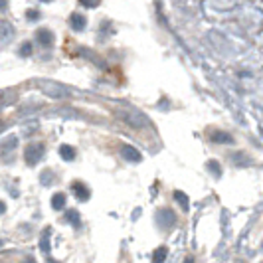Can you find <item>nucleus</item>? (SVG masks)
Masks as SVG:
<instances>
[{
    "label": "nucleus",
    "instance_id": "nucleus-17",
    "mask_svg": "<svg viewBox=\"0 0 263 263\" xmlns=\"http://www.w3.org/2000/svg\"><path fill=\"white\" fill-rule=\"evenodd\" d=\"M208 171H210L216 178H220V176H222V166H220V162H218V160H208Z\"/></svg>",
    "mask_w": 263,
    "mask_h": 263
},
{
    "label": "nucleus",
    "instance_id": "nucleus-1",
    "mask_svg": "<svg viewBox=\"0 0 263 263\" xmlns=\"http://www.w3.org/2000/svg\"><path fill=\"white\" fill-rule=\"evenodd\" d=\"M42 158H44V145L34 143V145L26 146V151H24V160H26L28 166H36Z\"/></svg>",
    "mask_w": 263,
    "mask_h": 263
},
{
    "label": "nucleus",
    "instance_id": "nucleus-27",
    "mask_svg": "<svg viewBox=\"0 0 263 263\" xmlns=\"http://www.w3.org/2000/svg\"><path fill=\"white\" fill-rule=\"evenodd\" d=\"M48 263H60V261H52V259H50V261H48Z\"/></svg>",
    "mask_w": 263,
    "mask_h": 263
},
{
    "label": "nucleus",
    "instance_id": "nucleus-24",
    "mask_svg": "<svg viewBox=\"0 0 263 263\" xmlns=\"http://www.w3.org/2000/svg\"><path fill=\"white\" fill-rule=\"evenodd\" d=\"M4 212H6V204L0 200V214H4Z\"/></svg>",
    "mask_w": 263,
    "mask_h": 263
},
{
    "label": "nucleus",
    "instance_id": "nucleus-8",
    "mask_svg": "<svg viewBox=\"0 0 263 263\" xmlns=\"http://www.w3.org/2000/svg\"><path fill=\"white\" fill-rule=\"evenodd\" d=\"M71 192H73V194L78 196V200H81V202L89 200V196H91L89 188L83 184V182H73V184H71Z\"/></svg>",
    "mask_w": 263,
    "mask_h": 263
},
{
    "label": "nucleus",
    "instance_id": "nucleus-13",
    "mask_svg": "<svg viewBox=\"0 0 263 263\" xmlns=\"http://www.w3.org/2000/svg\"><path fill=\"white\" fill-rule=\"evenodd\" d=\"M85 24H87L85 16H81V14H73V16H71V28H73L76 32L83 30V28H85Z\"/></svg>",
    "mask_w": 263,
    "mask_h": 263
},
{
    "label": "nucleus",
    "instance_id": "nucleus-25",
    "mask_svg": "<svg viewBox=\"0 0 263 263\" xmlns=\"http://www.w3.org/2000/svg\"><path fill=\"white\" fill-rule=\"evenodd\" d=\"M26 263H36V259H32V257H28V261Z\"/></svg>",
    "mask_w": 263,
    "mask_h": 263
},
{
    "label": "nucleus",
    "instance_id": "nucleus-19",
    "mask_svg": "<svg viewBox=\"0 0 263 263\" xmlns=\"http://www.w3.org/2000/svg\"><path fill=\"white\" fill-rule=\"evenodd\" d=\"M32 53V44L26 42V44H22V50H20V55H30Z\"/></svg>",
    "mask_w": 263,
    "mask_h": 263
},
{
    "label": "nucleus",
    "instance_id": "nucleus-22",
    "mask_svg": "<svg viewBox=\"0 0 263 263\" xmlns=\"http://www.w3.org/2000/svg\"><path fill=\"white\" fill-rule=\"evenodd\" d=\"M26 18H28V20H32V22H34V20H38V18H40L38 10H28V12H26Z\"/></svg>",
    "mask_w": 263,
    "mask_h": 263
},
{
    "label": "nucleus",
    "instance_id": "nucleus-7",
    "mask_svg": "<svg viewBox=\"0 0 263 263\" xmlns=\"http://www.w3.org/2000/svg\"><path fill=\"white\" fill-rule=\"evenodd\" d=\"M210 139L212 143H218V145H234V137L224 131H214L210 135Z\"/></svg>",
    "mask_w": 263,
    "mask_h": 263
},
{
    "label": "nucleus",
    "instance_id": "nucleus-6",
    "mask_svg": "<svg viewBox=\"0 0 263 263\" xmlns=\"http://www.w3.org/2000/svg\"><path fill=\"white\" fill-rule=\"evenodd\" d=\"M121 155H123L125 160H129V162H141V160H143V155L139 153V148H135V146H131V145L123 146V148H121Z\"/></svg>",
    "mask_w": 263,
    "mask_h": 263
},
{
    "label": "nucleus",
    "instance_id": "nucleus-3",
    "mask_svg": "<svg viewBox=\"0 0 263 263\" xmlns=\"http://www.w3.org/2000/svg\"><path fill=\"white\" fill-rule=\"evenodd\" d=\"M157 224L158 228H162V230H171L172 226L176 224V214L168 208H162V210L157 212Z\"/></svg>",
    "mask_w": 263,
    "mask_h": 263
},
{
    "label": "nucleus",
    "instance_id": "nucleus-26",
    "mask_svg": "<svg viewBox=\"0 0 263 263\" xmlns=\"http://www.w3.org/2000/svg\"><path fill=\"white\" fill-rule=\"evenodd\" d=\"M184 263H194V261H192V259H190V257H188V259H186Z\"/></svg>",
    "mask_w": 263,
    "mask_h": 263
},
{
    "label": "nucleus",
    "instance_id": "nucleus-12",
    "mask_svg": "<svg viewBox=\"0 0 263 263\" xmlns=\"http://www.w3.org/2000/svg\"><path fill=\"white\" fill-rule=\"evenodd\" d=\"M60 157L64 158V160H73L76 158V148L73 146H69V145H62L60 146Z\"/></svg>",
    "mask_w": 263,
    "mask_h": 263
},
{
    "label": "nucleus",
    "instance_id": "nucleus-16",
    "mask_svg": "<svg viewBox=\"0 0 263 263\" xmlns=\"http://www.w3.org/2000/svg\"><path fill=\"white\" fill-rule=\"evenodd\" d=\"M166 253H168L166 248H158V250H155V253H153V263H164Z\"/></svg>",
    "mask_w": 263,
    "mask_h": 263
},
{
    "label": "nucleus",
    "instance_id": "nucleus-18",
    "mask_svg": "<svg viewBox=\"0 0 263 263\" xmlns=\"http://www.w3.org/2000/svg\"><path fill=\"white\" fill-rule=\"evenodd\" d=\"M10 32H14L12 26H8V24H2V26H0V40L8 38V36H10Z\"/></svg>",
    "mask_w": 263,
    "mask_h": 263
},
{
    "label": "nucleus",
    "instance_id": "nucleus-21",
    "mask_svg": "<svg viewBox=\"0 0 263 263\" xmlns=\"http://www.w3.org/2000/svg\"><path fill=\"white\" fill-rule=\"evenodd\" d=\"M83 6H87V8H95L97 4H99V0H79Z\"/></svg>",
    "mask_w": 263,
    "mask_h": 263
},
{
    "label": "nucleus",
    "instance_id": "nucleus-10",
    "mask_svg": "<svg viewBox=\"0 0 263 263\" xmlns=\"http://www.w3.org/2000/svg\"><path fill=\"white\" fill-rule=\"evenodd\" d=\"M38 42L44 46V48H50L53 44V34L50 32V30H38Z\"/></svg>",
    "mask_w": 263,
    "mask_h": 263
},
{
    "label": "nucleus",
    "instance_id": "nucleus-28",
    "mask_svg": "<svg viewBox=\"0 0 263 263\" xmlns=\"http://www.w3.org/2000/svg\"><path fill=\"white\" fill-rule=\"evenodd\" d=\"M42 2H50V0H42Z\"/></svg>",
    "mask_w": 263,
    "mask_h": 263
},
{
    "label": "nucleus",
    "instance_id": "nucleus-11",
    "mask_svg": "<svg viewBox=\"0 0 263 263\" xmlns=\"http://www.w3.org/2000/svg\"><path fill=\"white\" fill-rule=\"evenodd\" d=\"M50 236H52V230L46 228L42 237H40V250L44 251V253H50V250H52V248H50Z\"/></svg>",
    "mask_w": 263,
    "mask_h": 263
},
{
    "label": "nucleus",
    "instance_id": "nucleus-5",
    "mask_svg": "<svg viewBox=\"0 0 263 263\" xmlns=\"http://www.w3.org/2000/svg\"><path fill=\"white\" fill-rule=\"evenodd\" d=\"M119 115H121V119H123L125 123H129L135 129H141V127L146 125V119L143 117L141 113H135V111H121Z\"/></svg>",
    "mask_w": 263,
    "mask_h": 263
},
{
    "label": "nucleus",
    "instance_id": "nucleus-20",
    "mask_svg": "<svg viewBox=\"0 0 263 263\" xmlns=\"http://www.w3.org/2000/svg\"><path fill=\"white\" fill-rule=\"evenodd\" d=\"M40 178H42V184L44 186L52 184V180H50V178H52V172H46V174L42 172V176H40Z\"/></svg>",
    "mask_w": 263,
    "mask_h": 263
},
{
    "label": "nucleus",
    "instance_id": "nucleus-2",
    "mask_svg": "<svg viewBox=\"0 0 263 263\" xmlns=\"http://www.w3.org/2000/svg\"><path fill=\"white\" fill-rule=\"evenodd\" d=\"M18 146V137H6L2 143H0V158L4 160V162H10L14 158V148Z\"/></svg>",
    "mask_w": 263,
    "mask_h": 263
},
{
    "label": "nucleus",
    "instance_id": "nucleus-9",
    "mask_svg": "<svg viewBox=\"0 0 263 263\" xmlns=\"http://www.w3.org/2000/svg\"><path fill=\"white\" fill-rule=\"evenodd\" d=\"M66 202H67V196L64 192H55L52 196V208L55 212L64 210V208H66Z\"/></svg>",
    "mask_w": 263,
    "mask_h": 263
},
{
    "label": "nucleus",
    "instance_id": "nucleus-4",
    "mask_svg": "<svg viewBox=\"0 0 263 263\" xmlns=\"http://www.w3.org/2000/svg\"><path fill=\"white\" fill-rule=\"evenodd\" d=\"M40 87H42V91L46 93V95H50L53 99H64V97H67L66 89L62 85H58V83H52V81H44Z\"/></svg>",
    "mask_w": 263,
    "mask_h": 263
},
{
    "label": "nucleus",
    "instance_id": "nucleus-23",
    "mask_svg": "<svg viewBox=\"0 0 263 263\" xmlns=\"http://www.w3.org/2000/svg\"><path fill=\"white\" fill-rule=\"evenodd\" d=\"M8 6V0H0V10H4Z\"/></svg>",
    "mask_w": 263,
    "mask_h": 263
},
{
    "label": "nucleus",
    "instance_id": "nucleus-14",
    "mask_svg": "<svg viewBox=\"0 0 263 263\" xmlns=\"http://www.w3.org/2000/svg\"><path fill=\"white\" fill-rule=\"evenodd\" d=\"M66 222L73 226V228H79L81 226V218H79V212L78 210H67L66 212Z\"/></svg>",
    "mask_w": 263,
    "mask_h": 263
},
{
    "label": "nucleus",
    "instance_id": "nucleus-15",
    "mask_svg": "<svg viewBox=\"0 0 263 263\" xmlns=\"http://www.w3.org/2000/svg\"><path fill=\"white\" fill-rule=\"evenodd\" d=\"M174 200H176V202H178V204H180V208H182V210H188V206H190V202H188V196H186L184 192H180V190H176V192H174Z\"/></svg>",
    "mask_w": 263,
    "mask_h": 263
},
{
    "label": "nucleus",
    "instance_id": "nucleus-29",
    "mask_svg": "<svg viewBox=\"0 0 263 263\" xmlns=\"http://www.w3.org/2000/svg\"><path fill=\"white\" fill-rule=\"evenodd\" d=\"M0 243H2V241H0Z\"/></svg>",
    "mask_w": 263,
    "mask_h": 263
}]
</instances>
